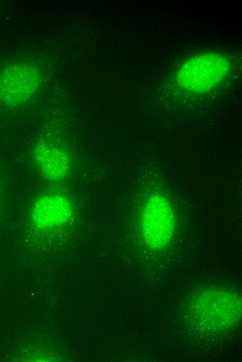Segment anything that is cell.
I'll list each match as a JSON object with an SVG mask.
<instances>
[{
  "mask_svg": "<svg viewBox=\"0 0 242 362\" xmlns=\"http://www.w3.org/2000/svg\"><path fill=\"white\" fill-rule=\"evenodd\" d=\"M198 320L213 329L231 326L241 313L239 297L227 290H208L197 299L195 304Z\"/></svg>",
  "mask_w": 242,
  "mask_h": 362,
  "instance_id": "obj_3",
  "label": "cell"
},
{
  "mask_svg": "<svg viewBox=\"0 0 242 362\" xmlns=\"http://www.w3.org/2000/svg\"><path fill=\"white\" fill-rule=\"evenodd\" d=\"M35 159L42 173L50 180L63 179L70 169L67 153L51 142L43 141L37 145Z\"/></svg>",
  "mask_w": 242,
  "mask_h": 362,
  "instance_id": "obj_6",
  "label": "cell"
},
{
  "mask_svg": "<svg viewBox=\"0 0 242 362\" xmlns=\"http://www.w3.org/2000/svg\"><path fill=\"white\" fill-rule=\"evenodd\" d=\"M229 65L227 58L221 54H202L188 60L177 79L186 90L202 93L218 85L228 74Z\"/></svg>",
  "mask_w": 242,
  "mask_h": 362,
  "instance_id": "obj_1",
  "label": "cell"
},
{
  "mask_svg": "<svg viewBox=\"0 0 242 362\" xmlns=\"http://www.w3.org/2000/svg\"><path fill=\"white\" fill-rule=\"evenodd\" d=\"M38 83L37 72L26 65L13 66L0 79V96L8 103H20L30 97Z\"/></svg>",
  "mask_w": 242,
  "mask_h": 362,
  "instance_id": "obj_4",
  "label": "cell"
},
{
  "mask_svg": "<svg viewBox=\"0 0 242 362\" xmlns=\"http://www.w3.org/2000/svg\"><path fill=\"white\" fill-rule=\"evenodd\" d=\"M175 214L169 200L161 194L152 195L145 203L141 217L143 237L154 249L166 246L173 235Z\"/></svg>",
  "mask_w": 242,
  "mask_h": 362,
  "instance_id": "obj_2",
  "label": "cell"
},
{
  "mask_svg": "<svg viewBox=\"0 0 242 362\" xmlns=\"http://www.w3.org/2000/svg\"><path fill=\"white\" fill-rule=\"evenodd\" d=\"M72 214V207L67 198L59 194H47L35 200L31 215L38 226L52 228L66 223Z\"/></svg>",
  "mask_w": 242,
  "mask_h": 362,
  "instance_id": "obj_5",
  "label": "cell"
}]
</instances>
